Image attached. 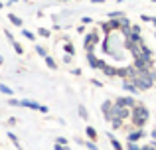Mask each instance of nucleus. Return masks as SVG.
Instances as JSON below:
<instances>
[{
  "instance_id": "nucleus-30",
  "label": "nucleus",
  "mask_w": 156,
  "mask_h": 150,
  "mask_svg": "<svg viewBox=\"0 0 156 150\" xmlns=\"http://www.w3.org/2000/svg\"><path fill=\"white\" fill-rule=\"evenodd\" d=\"M140 20H142V22H152V18H150V16H146V14H142Z\"/></svg>"
},
{
  "instance_id": "nucleus-23",
  "label": "nucleus",
  "mask_w": 156,
  "mask_h": 150,
  "mask_svg": "<svg viewBox=\"0 0 156 150\" xmlns=\"http://www.w3.org/2000/svg\"><path fill=\"white\" fill-rule=\"evenodd\" d=\"M0 93H4V95H12V89H10V87H6V85H2V83H0Z\"/></svg>"
},
{
  "instance_id": "nucleus-29",
  "label": "nucleus",
  "mask_w": 156,
  "mask_h": 150,
  "mask_svg": "<svg viewBox=\"0 0 156 150\" xmlns=\"http://www.w3.org/2000/svg\"><path fill=\"white\" fill-rule=\"evenodd\" d=\"M8 103H10L12 107H20V101H18V99H10V101H8Z\"/></svg>"
},
{
  "instance_id": "nucleus-42",
  "label": "nucleus",
  "mask_w": 156,
  "mask_h": 150,
  "mask_svg": "<svg viewBox=\"0 0 156 150\" xmlns=\"http://www.w3.org/2000/svg\"><path fill=\"white\" fill-rule=\"evenodd\" d=\"M152 2H156V0H152Z\"/></svg>"
},
{
  "instance_id": "nucleus-16",
  "label": "nucleus",
  "mask_w": 156,
  "mask_h": 150,
  "mask_svg": "<svg viewBox=\"0 0 156 150\" xmlns=\"http://www.w3.org/2000/svg\"><path fill=\"white\" fill-rule=\"evenodd\" d=\"M44 61H46V65L50 67V69H53V71L57 69V63L53 61V58H50V55H46V58H44Z\"/></svg>"
},
{
  "instance_id": "nucleus-2",
  "label": "nucleus",
  "mask_w": 156,
  "mask_h": 150,
  "mask_svg": "<svg viewBox=\"0 0 156 150\" xmlns=\"http://www.w3.org/2000/svg\"><path fill=\"white\" fill-rule=\"evenodd\" d=\"M133 67L138 71V75H146V71L154 67V59L152 58H142V55L140 58H134Z\"/></svg>"
},
{
  "instance_id": "nucleus-44",
  "label": "nucleus",
  "mask_w": 156,
  "mask_h": 150,
  "mask_svg": "<svg viewBox=\"0 0 156 150\" xmlns=\"http://www.w3.org/2000/svg\"><path fill=\"white\" fill-rule=\"evenodd\" d=\"M65 2H67V0H65Z\"/></svg>"
},
{
  "instance_id": "nucleus-22",
  "label": "nucleus",
  "mask_w": 156,
  "mask_h": 150,
  "mask_svg": "<svg viewBox=\"0 0 156 150\" xmlns=\"http://www.w3.org/2000/svg\"><path fill=\"white\" fill-rule=\"evenodd\" d=\"M38 34L42 36V38H50V36H51V32H50V30H46V28H40V30H38Z\"/></svg>"
},
{
  "instance_id": "nucleus-27",
  "label": "nucleus",
  "mask_w": 156,
  "mask_h": 150,
  "mask_svg": "<svg viewBox=\"0 0 156 150\" xmlns=\"http://www.w3.org/2000/svg\"><path fill=\"white\" fill-rule=\"evenodd\" d=\"M111 18H122V12H111V14H109V20Z\"/></svg>"
},
{
  "instance_id": "nucleus-9",
  "label": "nucleus",
  "mask_w": 156,
  "mask_h": 150,
  "mask_svg": "<svg viewBox=\"0 0 156 150\" xmlns=\"http://www.w3.org/2000/svg\"><path fill=\"white\" fill-rule=\"evenodd\" d=\"M20 107H26V109H34V111H40V107H42V105H38L36 101H28V99H24V101H20Z\"/></svg>"
},
{
  "instance_id": "nucleus-26",
  "label": "nucleus",
  "mask_w": 156,
  "mask_h": 150,
  "mask_svg": "<svg viewBox=\"0 0 156 150\" xmlns=\"http://www.w3.org/2000/svg\"><path fill=\"white\" fill-rule=\"evenodd\" d=\"M36 51H38V54H40V55H42V58H46V55H48V51H46V50H44V47H42V46H36Z\"/></svg>"
},
{
  "instance_id": "nucleus-40",
  "label": "nucleus",
  "mask_w": 156,
  "mask_h": 150,
  "mask_svg": "<svg viewBox=\"0 0 156 150\" xmlns=\"http://www.w3.org/2000/svg\"><path fill=\"white\" fill-rule=\"evenodd\" d=\"M117 2H122V0H117Z\"/></svg>"
},
{
  "instance_id": "nucleus-17",
  "label": "nucleus",
  "mask_w": 156,
  "mask_h": 150,
  "mask_svg": "<svg viewBox=\"0 0 156 150\" xmlns=\"http://www.w3.org/2000/svg\"><path fill=\"white\" fill-rule=\"evenodd\" d=\"M111 109H113V103H111V101H105V103L101 105V111H103V115H109Z\"/></svg>"
},
{
  "instance_id": "nucleus-5",
  "label": "nucleus",
  "mask_w": 156,
  "mask_h": 150,
  "mask_svg": "<svg viewBox=\"0 0 156 150\" xmlns=\"http://www.w3.org/2000/svg\"><path fill=\"white\" fill-rule=\"evenodd\" d=\"M115 105H121V107H126V109H134L138 103L134 101V97H119L115 101Z\"/></svg>"
},
{
  "instance_id": "nucleus-28",
  "label": "nucleus",
  "mask_w": 156,
  "mask_h": 150,
  "mask_svg": "<svg viewBox=\"0 0 156 150\" xmlns=\"http://www.w3.org/2000/svg\"><path fill=\"white\" fill-rule=\"evenodd\" d=\"M130 32H134V34H140V26H138V24L130 26Z\"/></svg>"
},
{
  "instance_id": "nucleus-24",
  "label": "nucleus",
  "mask_w": 156,
  "mask_h": 150,
  "mask_svg": "<svg viewBox=\"0 0 156 150\" xmlns=\"http://www.w3.org/2000/svg\"><path fill=\"white\" fill-rule=\"evenodd\" d=\"M22 34H24V38H28V40H32V42H34L36 40V36L32 34V32H28V30H22Z\"/></svg>"
},
{
  "instance_id": "nucleus-37",
  "label": "nucleus",
  "mask_w": 156,
  "mask_h": 150,
  "mask_svg": "<svg viewBox=\"0 0 156 150\" xmlns=\"http://www.w3.org/2000/svg\"><path fill=\"white\" fill-rule=\"evenodd\" d=\"M91 2H95V4H101V2H105V0H91Z\"/></svg>"
},
{
  "instance_id": "nucleus-12",
  "label": "nucleus",
  "mask_w": 156,
  "mask_h": 150,
  "mask_svg": "<svg viewBox=\"0 0 156 150\" xmlns=\"http://www.w3.org/2000/svg\"><path fill=\"white\" fill-rule=\"evenodd\" d=\"M63 50H65V54H67V55H75V46H73L71 42H65Z\"/></svg>"
},
{
  "instance_id": "nucleus-4",
  "label": "nucleus",
  "mask_w": 156,
  "mask_h": 150,
  "mask_svg": "<svg viewBox=\"0 0 156 150\" xmlns=\"http://www.w3.org/2000/svg\"><path fill=\"white\" fill-rule=\"evenodd\" d=\"M99 42V34L97 32H89L87 36H85V50L87 51H93V46Z\"/></svg>"
},
{
  "instance_id": "nucleus-32",
  "label": "nucleus",
  "mask_w": 156,
  "mask_h": 150,
  "mask_svg": "<svg viewBox=\"0 0 156 150\" xmlns=\"http://www.w3.org/2000/svg\"><path fill=\"white\" fill-rule=\"evenodd\" d=\"M138 150H156V144H152V146H142V148H138Z\"/></svg>"
},
{
  "instance_id": "nucleus-34",
  "label": "nucleus",
  "mask_w": 156,
  "mask_h": 150,
  "mask_svg": "<svg viewBox=\"0 0 156 150\" xmlns=\"http://www.w3.org/2000/svg\"><path fill=\"white\" fill-rule=\"evenodd\" d=\"M81 22H83V24H93V20H91V18H87V16H85V18L81 20Z\"/></svg>"
},
{
  "instance_id": "nucleus-39",
  "label": "nucleus",
  "mask_w": 156,
  "mask_h": 150,
  "mask_svg": "<svg viewBox=\"0 0 156 150\" xmlns=\"http://www.w3.org/2000/svg\"><path fill=\"white\" fill-rule=\"evenodd\" d=\"M0 8H4V4H2V2H0Z\"/></svg>"
},
{
  "instance_id": "nucleus-35",
  "label": "nucleus",
  "mask_w": 156,
  "mask_h": 150,
  "mask_svg": "<svg viewBox=\"0 0 156 150\" xmlns=\"http://www.w3.org/2000/svg\"><path fill=\"white\" fill-rule=\"evenodd\" d=\"M87 148H89V150H99V148H97V146H95L93 142H89V144H87Z\"/></svg>"
},
{
  "instance_id": "nucleus-18",
  "label": "nucleus",
  "mask_w": 156,
  "mask_h": 150,
  "mask_svg": "<svg viewBox=\"0 0 156 150\" xmlns=\"http://www.w3.org/2000/svg\"><path fill=\"white\" fill-rule=\"evenodd\" d=\"M109 140H111V144H113V148H115V150H122V144L119 142V140L115 138L113 134H109Z\"/></svg>"
},
{
  "instance_id": "nucleus-31",
  "label": "nucleus",
  "mask_w": 156,
  "mask_h": 150,
  "mask_svg": "<svg viewBox=\"0 0 156 150\" xmlns=\"http://www.w3.org/2000/svg\"><path fill=\"white\" fill-rule=\"evenodd\" d=\"M91 83L95 85V87H103V83H101V81H97V79H91Z\"/></svg>"
},
{
  "instance_id": "nucleus-3",
  "label": "nucleus",
  "mask_w": 156,
  "mask_h": 150,
  "mask_svg": "<svg viewBox=\"0 0 156 150\" xmlns=\"http://www.w3.org/2000/svg\"><path fill=\"white\" fill-rule=\"evenodd\" d=\"M133 81H134V85L138 87V91H148V89L154 87V81L150 79L148 75H136Z\"/></svg>"
},
{
  "instance_id": "nucleus-41",
  "label": "nucleus",
  "mask_w": 156,
  "mask_h": 150,
  "mask_svg": "<svg viewBox=\"0 0 156 150\" xmlns=\"http://www.w3.org/2000/svg\"><path fill=\"white\" fill-rule=\"evenodd\" d=\"M12 2H16V0H12Z\"/></svg>"
},
{
  "instance_id": "nucleus-8",
  "label": "nucleus",
  "mask_w": 156,
  "mask_h": 150,
  "mask_svg": "<svg viewBox=\"0 0 156 150\" xmlns=\"http://www.w3.org/2000/svg\"><path fill=\"white\" fill-rule=\"evenodd\" d=\"M142 136H144V131H142V128H136V131H133L129 134V142H136V140H140Z\"/></svg>"
},
{
  "instance_id": "nucleus-13",
  "label": "nucleus",
  "mask_w": 156,
  "mask_h": 150,
  "mask_svg": "<svg viewBox=\"0 0 156 150\" xmlns=\"http://www.w3.org/2000/svg\"><path fill=\"white\" fill-rule=\"evenodd\" d=\"M8 20H10V22L14 24V26H18V28H20V26L24 24V22H22V18H18L16 14H8Z\"/></svg>"
},
{
  "instance_id": "nucleus-7",
  "label": "nucleus",
  "mask_w": 156,
  "mask_h": 150,
  "mask_svg": "<svg viewBox=\"0 0 156 150\" xmlns=\"http://www.w3.org/2000/svg\"><path fill=\"white\" fill-rule=\"evenodd\" d=\"M87 63L91 65V69H99L101 67V63H99V59L93 55V51H87Z\"/></svg>"
},
{
  "instance_id": "nucleus-21",
  "label": "nucleus",
  "mask_w": 156,
  "mask_h": 150,
  "mask_svg": "<svg viewBox=\"0 0 156 150\" xmlns=\"http://www.w3.org/2000/svg\"><path fill=\"white\" fill-rule=\"evenodd\" d=\"M77 111H79V115H81V119H83V120H87V119H89V115H87V109H85L83 105H79V107H77Z\"/></svg>"
},
{
  "instance_id": "nucleus-25",
  "label": "nucleus",
  "mask_w": 156,
  "mask_h": 150,
  "mask_svg": "<svg viewBox=\"0 0 156 150\" xmlns=\"http://www.w3.org/2000/svg\"><path fill=\"white\" fill-rule=\"evenodd\" d=\"M146 75H148L150 79H152L154 83H156V69H154V67H152V69H148V71H146Z\"/></svg>"
},
{
  "instance_id": "nucleus-20",
  "label": "nucleus",
  "mask_w": 156,
  "mask_h": 150,
  "mask_svg": "<svg viewBox=\"0 0 156 150\" xmlns=\"http://www.w3.org/2000/svg\"><path fill=\"white\" fill-rule=\"evenodd\" d=\"M10 44H12V47H14V50H16V54H18V55H22V54H24V47L20 46V44L16 42V40H12Z\"/></svg>"
},
{
  "instance_id": "nucleus-14",
  "label": "nucleus",
  "mask_w": 156,
  "mask_h": 150,
  "mask_svg": "<svg viewBox=\"0 0 156 150\" xmlns=\"http://www.w3.org/2000/svg\"><path fill=\"white\" fill-rule=\"evenodd\" d=\"M85 134L89 136V140H97V131L93 127H87V128H85Z\"/></svg>"
},
{
  "instance_id": "nucleus-6",
  "label": "nucleus",
  "mask_w": 156,
  "mask_h": 150,
  "mask_svg": "<svg viewBox=\"0 0 156 150\" xmlns=\"http://www.w3.org/2000/svg\"><path fill=\"white\" fill-rule=\"evenodd\" d=\"M122 89H125L126 93H130V95H136L138 93V87L134 85L133 79H122Z\"/></svg>"
},
{
  "instance_id": "nucleus-36",
  "label": "nucleus",
  "mask_w": 156,
  "mask_h": 150,
  "mask_svg": "<svg viewBox=\"0 0 156 150\" xmlns=\"http://www.w3.org/2000/svg\"><path fill=\"white\" fill-rule=\"evenodd\" d=\"M150 136H152V138L156 140V128H154V131H152V132H150Z\"/></svg>"
},
{
  "instance_id": "nucleus-19",
  "label": "nucleus",
  "mask_w": 156,
  "mask_h": 150,
  "mask_svg": "<svg viewBox=\"0 0 156 150\" xmlns=\"http://www.w3.org/2000/svg\"><path fill=\"white\" fill-rule=\"evenodd\" d=\"M122 124H125V120H121V119H113L111 120V127L117 131V128H122Z\"/></svg>"
},
{
  "instance_id": "nucleus-1",
  "label": "nucleus",
  "mask_w": 156,
  "mask_h": 150,
  "mask_svg": "<svg viewBox=\"0 0 156 150\" xmlns=\"http://www.w3.org/2000/svg\"><path fill=\"white\" fill-rule=\"evenodd\" d=\"M148 117H150L148 109H146L144 105H140V103H138L136 107L133 109V113H130V120H133L134 128H142L146 124V120H148Z\"/></svg>"
},
{
  "instance_id": "nucleus-33",
  "label": "nucleus",
  "mask_w": 156,
  "mask_h": 150,
  "mask_svg": "<svg viewBox=\"0 0 156 150\" xmlns=\"http://www.w3.org/2000/svg\"><path fill=\"white\" fill-rule=\"evenodd\" d=\"M57 144H67V140H65L63 136H59V138H57Z\"/></svg>"
},
{
  "instance_id": "nucleus-43",
  "label": "nucleus",
  "mask_w": 156,
  "mask_h": 150,
  "mask_svg": "<svg viewBox=\"0 0 156 150\" xmlns=\"http://www.w3.org/2000/svg\"><path fill=\"white\" fill-rule=\"evenodd\" d=\"M154 38H156V34H154Z\"/></svg>"
},
{
  "instance_id": "nucleus-11",
  "label": "nucleus",
  "mask_w": 156,
  "mask_h": 150,
  "mask_svg": "<svg viewBox=\"0 0 156 150\" xmlns=\"http://www.w3.org/2000/svg\"><path fill=\"white\" fill-rule=\"evenodd\" d=\"M140 55H142V58H152V50H150V47H146L144 42L140 44Z\"/></svg>"
},
{
  "instance_id": "nucleus-15",
  "label": "nucleus",
  "mask_w": 156,
  "mask_h": 150,
  "mask_svg": "<svg viewBox=\"0 0 156 150\" xmlns=\"http://www.w3.org/2000/svg\"><path fill=\"white\" fill-rule=\"evenodd\" d=\"M126 40H129V42H133V44H142L140 34H134V32H130V36H129Z\"/></svg>"
},
{
  "instance_id": "nucleus-10",
  "label": "nucleus",
  "mask_w": 156,
  "mask_h": 150,
  "mask_svg": "<svg viewBox=\"0 0 156 150\" xmlns=\"http://www.w3.org/2000/svg\"><path fill=\"white\" fill-rule=\"evenodd\" d=\"M101 71H103L107 77H115V75H117V69H115L113 65H107V63H105L103 67H101Z\"/></svg>"
},
{
  "instance_id": "nucleus-38",
  "label": "nucleus",
  "mask_w": 156,
  "mask_h": 150,
  "mask_svg": "<svg viewBox=\"0 0 156 150\" xmlns=\"http://www.w3.org/2000/svg\"><path fill=\"white\" fill-rule=\"evenodd\" d=\"M152 24H154V28H156V18H152Z\"/></svg>"
}]
</instances>
